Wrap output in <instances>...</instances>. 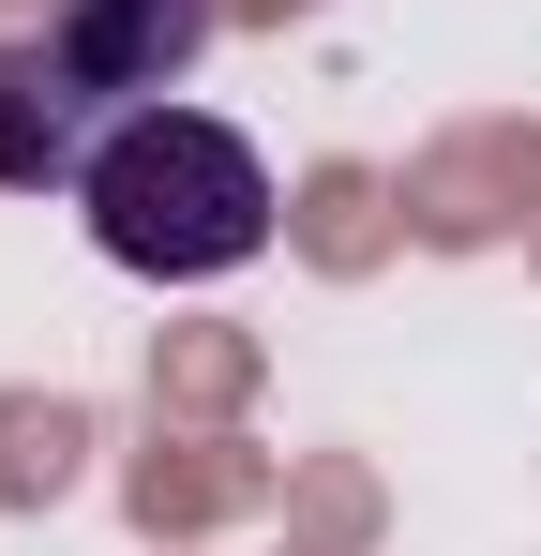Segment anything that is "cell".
Wrapping results in <instances>:
<instances>
[{"instance_id": "obj_1", "label": "cell", "mask_w": 541, "mask_h": 556, "mask_svg": "<svg viewBox=\"0 0 541 556\" xmlns=\"http://www.w3.org/2000/svg\"><path fill=\"white\" fill-rule=\"evenodd\" d=\"M76 211H90V241L136 286H211V271H241L270 241V166L211 105H136V121L90 151Z\"/></svg>"}, {"instance_id": "obj_2", "label": "cell", "mask_w": 541, "mask_h": 556, "mask_svg": "<svg viewBox=\"0 0 541 556\" xmlns=\"http://www.w3.org/2000/svg\"><path fill=\"white\" fill-rule=\"evenodd\" d=\"M46 46L90 76L105 121H136V105H180V76L211 61V0H61Z\"/></svg>"}, {"instance_id": "obj_3", "label": "cell", "mask_w": 541, "mask_h": 556, "mask_svg": "<svg viewBox=\"0 0 541 556\" xmlns=\"http://www.w3.org/2000/svg\"><path fill=\"white\" fill-rule=\"evenodd\" d=\"M105 136H121V121L90 105L76 61H61L46 30H0V195H76Z\"/></svg>"}]
</instances>
